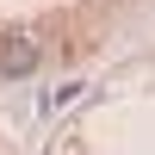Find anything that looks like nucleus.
<instances>
[{"label":"nucleus","instance_id":"obj_1","mask_svg":"<svg viewBox=\"0 0 155 155\" xmlns=\"http://www.w3.org/2000/svg\"><path fill=\"white\" fill-rule=\"evenodd\" d=\"M37 56H44V50H37V37H12V44L0 50V74H6V81H19V74L37 68Z\"/></svg>","mask_w":155,"mask_h":155}]
</instances>
